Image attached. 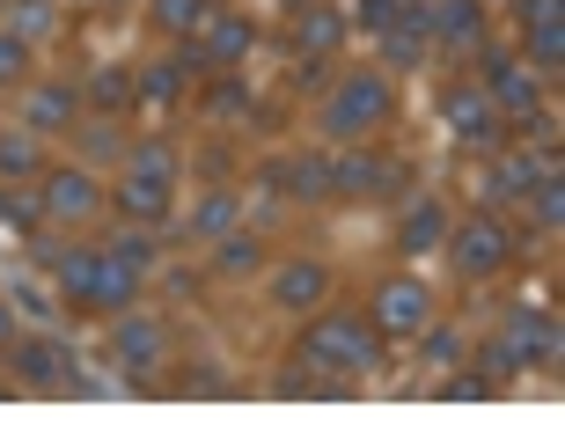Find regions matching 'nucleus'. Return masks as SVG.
Segmentation results:
<instances>
[{
  "mask_svg": "<svg viewBox=\"0 0 565 440\" xmlns=\"http://www.w3.org/2000/svg\"><path fill=\"white\" fill-rule=\"evenodd\" d=\"M382 359V331H375V315H316L309 337H301V367H345V375H360V367H375Z\"/></svg>",
  "mask_w": 565,
  "mask_h": 440,
  "instance_id": "1",
  "label": "nucleus"
},
{
  "mask_svg": "<svg viewBox=\"0 0 565 440\" xmlns=\"http://www.w3.org/2000/svg\"><path fill=\"white\" fill-rule=\"evenodd\" d=\"M390 82L382 74H345L338 82V96H331V110H323V132H331L338 147H353V140H367L375 126H390Z\"/></svg>",
  "mask_w": 565,
  "mask_h": 440,
  "instance_id": "2",
  "label": "nucleus"
},
{
  "mask_svg": "<svg viewBox=\"0 0 565 440\" xmlns=\"http://www.w3.org/2000/svg\"><path fill=\"white\" fill-rule=\"evenodd\" d=\"M448 257H456L462 279H492L514 265V235L492 221V213H478V221H462V228H448Z\"/></svg>",
  "mask_w": 565,
  "mask_h": 440,
  "instance_id": "3",
  "label": "nucleus"
},
{
  "mask_svg": "<svg viewBox=\"0 0 565 440\" xmlns=\"http://www.w3.org/2000/svg\"><path fill=\"white\" fill-rule=\"evenodd\" d=\"M397 184H404V169L382 162V154H367L360 140L331 162V198H382V191H397Z\"/></svg>",
  "mask_w": 565,
  "mask_h": 440,
  "instance_id": "4",
  "label": "nucleus"
},
{
  "mask_svg": "<svg viewBox=\"0 0 565 440\" xmlns=\"http://www.w3.org/2000/svg\"><path fill=\"white\" fill-rule=\"evenodd\" d=\"M426 323H434V293H426L419 279H390V287L375 293V331H390V337H419Z\"/></svg>",
  "mask_w": 565,
  "mask_h": 440,
  "instance_id": "5",
  "label": "nucleus"
},
{
  "mask_svg": "<svg viewBox=\"0 0 565 440\" xmlns=\"http://www.w3.org/2000/svg\"><path fill=\"white\" fill-rule=\"evenodd\" d=\"M440 110H448V126H456L462 147H484V154H492V147L507 140V118L492 110V96H484V88H456Z\"/></svg>",
  "mask_w": 565,
  "mask_h": 440,
  "instance_id": "6",
  "label": "nucleus"
},
{
  "mask_svg": "<svg viewBox=\"0 0 565 440\" xmlns=\"http://www.w3.org/2000/svg\"><path fill=\"white\" fill-rule=\"evenodd\" d=\"M484 96L500 118H529V110L544 104V74L536 66H514V60H492L484 66Z\"/></svg>",
  "mask_w": 565,
  "mask_h": 440,
  "instance_id": "7",
  "label": "nucleus"
},
{
  "mask_svg": "<svg viewBox=\"0 0 565 440\" xmlns=\"http://www.w3.org/2000/svg\"><path fill=\"white\" fill-rule=\"evenodd\" d=\"M44 213H52V221H96V213H104V191H96L88 169H52V176H44Z\"/></svg>",
  "mask_w": 565,
  "mask_h": 440,
  "instance_id": "8",
  "label": "nucleus"
},
{
  "mask_svg": "<svg viewBox=\"0 0 565 440\" xmlns=\"http://www.w3.org/2000/svg\"><path fill=\"white\" fill-rule=\"evenodd\" d=\"M507 345H514L522 367H558V315H551V309H514Z\"/></svg>",
  "mask_w": 565,
  "mask_h": 440,
  "instance_id": "9",
  "label": "nucleus"
},
{
  "mask_svg": "<svg viewBox=\"0 0 565 440\" xmlns=\"http://www.w3.org/2000/svg\"><path fill=\"white\" fill-rule=\"evenodd\" d=\"M522 22H529V60L544 66V82H551L565 66V0H529Z\"/></svg>",
  "mask_w": 565,
  "mask_h": 440,
  "instance_id": "10",
  "label": "nucleus"
},
{
  "mask_svg": "<svg viewBox=\"0 0 565 440\" xmlns=\"http://www.w3.org/2000/svg\"><path fill=\"white\" fill-rule=\"evenodd\" d=\"M15 367L30 389H74V353H66L60 337H22L15 345Z\"/></svg>",
  "mask_w": 565,
  "mask_h": 440,
  "instance_id": "11",
  "label": "nucleus"
},
{
  "mask_svg": "<svg viewBox=\"0 0 565 440\" xmlns=\"http://www.w3.org/2000/svg\"><path fill=\"white\" fill-rule=\"evenodd\" d=\"M110 345H118V359H126V367H162V353H169L162 323H154V315H126V309H118Z\"/></svg>",
  "mask_w": 565,
  "mask_h": 440,
  "instance_id": "12",
  "label": "nucleus"
},
{
  "mask_svg": "<svg viewBox=\"0 0 565 440\" xmlns=\"http://www.w3.org/2000/svg\"><path fill=\"white\" fill-rule=\"evenodd\" d=\"M323 293H331V272H323L316 257H294V265L273 272V301H279V309H316Z\"/></svg>",
  "mask_w": 565,
  "mask_h": 440,
  "instance_id": "13",
  "label": "nucleus"
},
{
  "mask_svg": "<svg viewBox=\"0 0 565 440\" xmlns=\"http://www.w3.org/2000/svg\"><path fill=\"white\" fill-rule=\"evenodd\" d=\"M265 184H287L294 198H331V162L323 154H294V162H273Z\"/></svg>",
  "mask_w": 565,
  "mask_h": 440,
  "instance_id": "14",
  "label": "nucleus"
},
{
  "mask_svg": "<svg viewBox=\"0 0 565 440\" xmlns=\"http://www.w3.org/2000/svg\"><path fill=\"white\" fill-rule=\"evenodd\" d=\"M440 243H448V206H440V198H426V206H412L404 213V228H397V250H440Z\"/></svg>",
  "mask_w": 565,
  "mask_h": 440,
  "instance_id": "15",
  "label": "nucleus"
},
{
  "mask_svg": "<svg viewBox=\"0 0 565 440\" xmlns=\"http://www.w3.org/2000/svg\"><path fill=\"white\" fill-rule=\"evenodd\" d=\"M96 272H104V250H66L60 257V293L74 309H96Z\"/></svg>",
  "mask_w": 565,
  "mask_h": 440,
  "instance_id": "16",
  "label": "nucleus"
},
{
  "mask_svg": "<svg viewBox=\"0 0 565 440\" xmlns=\"http://www.w3.org/2000/svg\"><path fill=\"white\" fill-rule=\"evenodd\" d=\"M338 37H345V22H338L331 8H301V22H294V52H301V60L338 52Z\"/></svg>",
  "mask_w": 565,
  "mask_h": 440,
  "instance_id": "17",
  "label": "nucleus"
},
{
  "mask_svg": "<svg viewBox=\"0 0 565 440\" xmlns=\"http://www.w3.org/2000/svg\"><path fill=\"white\" fill-rule=\"evenodd\" d=\"M66 118H74V88H66V82L30 88V104H22V126H30V132H60Z\"/></svg>",
  "mask_w": 565,
  "mask_h": 440,
  "instance_id": "18",
  "label": "nucleus"
},
{
  "mask_svg": "<svg viewBox=\"0 0 565 440\" xmlns=\"http://www.w3.org/2000/svg\"><path fill=\"white\" fill-rule=\"evenodd\" d=\"M536 169H544V162H529V154H500V162H492V176H484V206L522 198V191L536 184Z\"/></svg>",
  "mask_w": 565,
  "mask_h": 440,
  "instance_id": "19",
  "label": "nucleus"
},
{
  "mask_svg": "<svg viewBox=\"0 0 565 440\" xmlns=\"http://www.w3.org/2000/svg\"><path fill=\"white\" fill-rule=\"evenodd\" d=\"M250 37H257V30H250L243 15H221V22L206 30V44H199V60H206V66H235L243 52H250Z\"/></svg>",
  "mask_w": 565,
  "mask_h": 440,
  "instance_id": "20",
  "label": "nucleus"
},
{
  "mask_svg": "<svg viewBox=\"0 0 565 440\" xmlns=\"http://www.w3.org/2000/svg\"><path fill=\"white\" fill-rule=\"evenodd\" d=\"M434 37L478 44L484 37V8H478V0H440V8H434Z\"/></svg>",
  "mask_w": 565,
  "mask_h": 440,
  "instance_id": "21",
  "label": "nucleus"
},
{
  "mask_svg": "<svg viewBox=\"0 0 565 440\" xmlns=\"http://www.w3.org/2000/svg\"><path fill=\"white\" fill-rule=\"evenodd\" d=\"M118 213H126V221H162V213H169V184L126 176V184H118Z\"/></svg>",
  "mask_w": 565,
  "mask_h": 440,
  "instance_id": "22",
  "label": "nucleus"
},
{
  "mask_svg": "<svg viewBox=\"0 0 565 440\" xmlns=\"http://www.w3.org/2000/svg\"><path fill=\"white\" fill-rule=\"evenodd\" d=\"M126 176H147V184H177V147L169 140H140L126 154Z\"/></svg>",
  "mask_w": 565,
  "mask_h": 440,
  "instance_id": "23",
  "label": "nucleus"
},
{
  "mask_svg": "<svg viewBox=\"0 0 565 440\" xmlns=\"http://www.w3.org/2000/svg\"><path fill=\"white\" fill-rule=\"evenodd\" d=\"M132 96H140V88H132L126 66H96V74H88V104L96 110H132Z\"/></svg>",
  "mask_w": 565,
  "mask_h": 440,
  "instance_id": "24",
  "label": "nucleus"
},
{
  "mask_svg": "<svg viewBox=\"0 0 565 440\" xmlns=\"http://www.w3.org/2000/svg\"><path fill=\"white\" fill-rule=\"evenodd\" d=\"M132 287H140V272H126V265H118V257L104 250V272H96V309H132Z\"/></svg>",
  "mask_w": 565,
  "mask_h": 440,
  "instance_id": "25",
  "label": "nucleus"
},
{
  "mask_svg": "<svg viewBox=\"0 0 565 440\" xmlns=\"http://www.w3.org/2000/svg\"><path fill=\"white\" fill-rule=\"evenodd\" d=\"M529 206H536V228H558V221H565V184H558V169H536Z\"/></svg>",
  "mask_w": 565,
  "mask_h": 440,
  "instance_id": "26",
  "label": "nucleus"
},
{
  "mask_svg": "<svg viewBox=\"0 0 565 440\" xmlns=\"http://www.w3.org/2000/svg\"><path fill=\"white\" fill-rule=\"evenodd\" d=\"M147 96V104H177V96H184V60H162V66H147L140 82H132Z\"/></svg>",
  "mask_w": 565,
  "mask_h": 440,
  "instance_id": "27",
  "label": "nucleus"
},
{
  "mask_svg": "<svg viewBox=\"0 0 565 440\" xmlns=\"http://www.w3.org/2000/svg\"><path fill=\"white\" fill-rule=\"evenodd\" d=\"M235 213H243V198H235V191H213V198H199V206H191V235H221Z\"/></svg>",
  "mask_w": 565,
  "mask_h": 440,
  "instance_id": "28",
  "label": "nucleus"
},
{
  "mask_svg": "<svg viewBox=\"0 0 565 440\" xmlns=\"http://www.w3.org/2000/svg\"><path fill=\"white\" fill-rule=\"evenodd\" d=\"M154 22L177 30V37H191L199 22H213V0H154Z\"/></svg>",
  "mask_w": 565,
  "mask_h": 440,
  "instance_id": "29",
  "label": "nucleus"
},
{
  "mask_svg": "<svg viewBox=\"0 0 565 440\" xmlns=\"http://www.w3.org/2000/svg\"><path fill=\"white\" fill-rule=\"evenodd\" d=\"M213 265H221V272H228V279H243V272H257V265H265V243H257V235H228Z\"/></svg>",
  "mask_w": 565,
  "mask_h": 440,
  "instance_id": "30",
  "label": "nucleus"
},
{
  "mask_svg": "<svg viewBox=\"0 0 565 440\" xmlns=\"http://www.w3.org/2000/svg\"><path fill=\"white\" fill-rule=\"evenodd\" d=\"M0 221H8V228H22V235H38L44 198H30V191H0Z\"/></svg>",
  "mask_w": 565,
  "mask_h": 440,
  "instance_id": "31",
  "label": "nucleus"
},
{
  "mask_svg": "<svg viewBox=\"0 0 565 440\" xmlns=\"http://www.w3.org/2000/svg\"><path fill=\"white\" fill-rule=\"evenodd\" d=\"M38 169V140L30 132H0V176H30Z\"/></svg>",
  "mask_w": 565,
  "mask_h": 440,
  "instance_id": "32",
  "label": "nucleus"
},
{
  "mask_svg": "<svg viewBox=\"0 0 565 440\" xmlns=\"http://www.w3.org/2000/svg\"><path fill=\"white\" fill-rule=\"evenodd\" d=\"M104 250L118 257L126 272H140V279H147V265H154V235H140V228H132V235H118V243H104Z\"/></svg>",
  "mask_w": 565,
  "mask_h": 440,
  "instance_id": "33",
  "label": "nucleus"
},
{
  "mask_svg": "<svg viewBox=\"0 0 565 440\" xmlns=\"http://www.w3.org/2000/svg\"><path fill=\"white\" fill-rule=\"evenodd\" d=\"M8 15H15V37H44L52 30V0H15Z\"/></svg>",
  "mask_w": 565,
  "mask_h": 440,
  "instance_id": "34",
  "label": "nucleus"
},
{
  "mask_svg": "<svg viewBox=\"0 0 565 440\" xmlns=\"http://www.w3.org/2000/svg\"><path fill=\"white\" fill-rule=\"evenodd\" d=\"M22 74H30V37H15V30H8V37H0V88L22 82Z\"/></svg>",
  "mask_w": 565,
  "mask_h": 440,
  "instance_id": "35",
  "label": "nucleus"
},
{
  "mask_svg": "<svg viewBox=\"0 0 565 440\" xmlns=\"http://www.w3.org/2000/svg\"><path fill=\"white\" fill-rule=\"evenodd\" d=\"M404 8H412V0H360V22H367V30H390Z\"/></svg>",
  "mask_w": 565,
  "mask_h": 440,
  "instance_id": "36",
  "label": "nucleus"
},
{
  "mask_svg": "<svg viewBox=\"0 0 565 440\" xmlns=\"http://www.w3.org/2000/svg\"><path fill=\"white\" fill-rule=\"evenodd\" d=\"M448 397H456V404H478V397H492V375H456V382H448Z\"/></svg>",
  "mask_w": 565,
  "mask_h": 440,
  "instance_id": "37",
  "label": "nucleus"
},
{
  "mask_svg": "<svg viewBox=\"0 0 565 440\" xmlns=\"http://www.w3.org/2000/svg\"><path fill=\"white\" fill-rule=\"evenodd\" d=\"M177 397H228V382H221V375H184V382H177Z\"/></svg>",
  "mask_w": 565,
  "mask_h": 440,
  "instance_id": "38",
  "label": "nucleus"
},
{
  "mask_svg": "<svg viewBox=\"0 0 565 440\" xmlns=\"http://www.w3.org/2000/svg\"><path fill=\"white\" fill-rule=\"evenodd\" d=\"M426 337V359H456L462 345H456V331H419Z\"/></svg>",
  "mask_w": 565,
  "mask_h": 440,
  "instance_id": "39",
  "label": "nucleus"
},
{
  "mask_svg": "<svg viewBox=\"0 0 565 440\" xmlns=\"http://www.w3.org/2000/svg\"><path fill=\"white\" fill-rule=\"evenodd\" d=\"M243 104H250V96H243V82H221V88H213V110H221V118H228V110H243Z\"/></svg>",
  "mask_w": 565,
  "mask_h": 440,
  "instance_id": "40",
  "label": "nucleus"
},
{
  "mask_svg": "<svg viewBox=\"0 0 565 440\" xmlns=\"http://www.w3.org/2000/svg\"><path fill=\"white\" fill-rule=\"evenodd\" d=\"M484 367H500V375H507V367H522V359H514V345H507V337H492V345H484Z\"/></svg>",
  "mask_w": 565,
  "mask_h": 440,
  "instance_id": "41",
  "label": "nucleus"
},
{
  "mask_svg": "<svg viewBox=\"0 0 565 440\" xmlns=\"http://www.w3.org/2000/svg\"><path fill=\"white\" fill-rule=\"evenodd\" d=\"M0 345H15V323H8V309H0Z\"/></svg>",
  "mask_w": 565,
  "mask_h": 440,
  "instance_id": "42",
  "label": "nucleus"
}]
</instances>
